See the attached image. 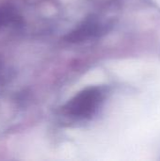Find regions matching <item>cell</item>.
Segmentation results:
<instances>
[{
    "label": "cell",
    "mask_w": 160,
    "mask_h": 161,
    "mask_svg": "<svg viewBox=\"0 0 160 161\" xmlns=\"http://www.w3.org/2000/svg\"><path fill=\"white\" fill-rule=\"evenodd\" d=\"M16 19L15 10L8 5H0V28L12 23Z\"/></svg>",
    "instance_id": "cell-3"
},
{
    "label": "cell",
    "mask_w": 160,
    "mask_h": 161,
    "mask_svg": "<svg viewBox=\"0 0 160 161\" xmlns=\"http://www.w3.org/2000/svg\"><path fill=\"white\" fill-rule=\"evenodd\" d=\"M105 96L101 87H89L75 94L63 107V113L74 120L91 118L98 110Z\"/></svg>",
    "instance_id": "cell-1"
},
{
    "label": "cell",
    "mask_w": 160,
    "mask_h": 161,
    "mask_svg": "<svg viewBox=\"0 0 160 161\" xmlns=\"http://www.w3.org/2000/svg\"><path fill=\"white\" fill-rule=\"evenodd\" d=\"M106 30V25L96 18H91L84 22L67 36V41L71 42H80L99 36Z\"/></svg>",
    "instance_id": "cell-2"
}]
</instances>
